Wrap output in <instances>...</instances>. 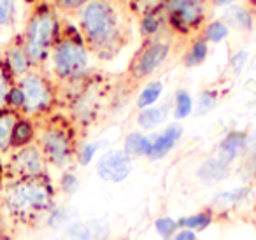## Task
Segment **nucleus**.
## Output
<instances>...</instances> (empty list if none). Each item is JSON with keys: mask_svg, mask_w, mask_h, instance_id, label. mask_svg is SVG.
I'll use <instances>...</instances> for the list:
<instances>
[{"mask_svg": "<svg viewBox=\"0 0 256 240\" xmlns=\"http://www.w3.org/2000/svg\"><path fill=\"white\" fill-rule=\"evenodd\" d=\"M16 82V79L12 78V74L9 72L8 65H6L4 58L0 56V109L6 107V98H8V93L11 90V86Z\"/></svg>", "mask_w": 256, "mask_h": 240, "instance_id": "c756f323", "label": "nucleus"}, {"mask_svg": "<svg viewBox=\"0 0 256 240\" xmlns=\"http://www.w3.org/2000/svg\"><path fill=\"white\" fill-rule=\"evenodd\" d=\"M46 165L48 163L40 152L39 146L34 142V144L12 151L8 168L9 176L14 177L16 180H25L46 177Z\"/></svg>", "mask_w": 256, "mask_h": 240, "instance_id": "1a4fd4ad", "label": "nucleus"}, {"mask_svg": "<svg viewBox=\"0 0 256 240\" xmlns=\"http://www.w3.org/2000/svg\"><path fill=\"white\" fill-rule=\"evenodd\" d=\"M165 120H167V110H165V107L160 106L140 109L139 114H137V124H139L140 130H153V128L160 126Z\"/></svg>", "mask_w": 256, "mask_h": 240, "instance_id": "4be33fe9", "label": "nucleus"}, {"mask_svg": "<svg viewBox=\"0 0 256 240\" xmlns=\"http://www.w3.org/2000/svg\"><path fill=\"white\" fill-rule=\"evenodd\" d=\"M25 2H28V4H32V6H34V4L37 2V0H25Z\"/></svg>", "mask_w": 256, "mask_h": 240, "instance_id": "79ce46f5", "label": "nucleus"}, {"mask_svg": "<svg viewBox=\"0 0 256 240\" xmlns=\"http://www.w3.org/2000/svg\"><path fill=\"white\" fill-rule=\"evenodd\" d=\"M102 226L96 222V224H92V222H78V224L70 226L65 233L64 240H104L106 235H102Z\"/></svg>", "mask_w": 256, "mask_h": 240, "instance_id": "412c9836", "label": "nucleus"}, {"mask_svg": "<svg viewBox=\"0 0 256 240\" xmlns=\"http://www.w3.org/2000/svg\"><path fill=\"white\" fill-rule=\"evenodd\" d=\"M90 54L92 53L79 32L78 25L64 18L60 36L51 48L50 54L54 78L65 84L84 78L88 74Z\"/></svg>", "mask_w": 256, "mask_h": 240, "instance_id": "7ed1b4c3", "label": "nucleus"}, {"mask_svg": "<svg viewBox=\"0 0 256 240\" xmlns=\"http://www.w3.org/2000/svg\"><path fill=\"white\" fill-rule=\"evenodd\" d=\"M162 9L167 16L168 30L181 39L202 36L209 22L207 0H162Z\"/></svg>", "mask_w": 256, "mask_h": 240, "instance_id": "423d86ee", "label": "nucleus"}, {"mask_svg": "<svg viewBox=\"0 0 256 240\" xmlns=\"http://www.w3.org/2000/svg\"><path fill=\"white\" fill-rule=\"evenodd\" d=\"M162 93H164V82L162 81H151L142 88V92L137 96V107L139 109H146V107L156 106L160 100Z\"/></svg>", "mask_w": 256, "mask_h": 240, "instance_id": "393cba45", "label": "nucleus"}, {"mask_svg": "<svg viewBox=\"0 0 256 240\" xmlns=\"http://www.w3.org/2000/svg\"><path fill=\"white\" fill-rule=\"evenodd\" d=\"M23 93H25V110L28 118L48 116L58 102V90L54 82L46 76L44 68H32L26 76L18 79Z\"/></svg>", "mask_w": 256, "mask_h": 240, "instance_id": "0eeeda50", "label": "nucleus"}, {"mask_svg": "<svg viewBox=\"0 0 256 240\" xmlns=\"http://www.w3.org/2000/svg\"><path fill=\"white\" fill-rule=\"evenodd\" d=\"M25 93H23L22 86L18 84V82H14V84L11 86V90H9L8 93V98H6V107L11 110H14V112H20L23 114V110H25Z\"/></svg>", "mask_w": 256, "mask_h": 240, "instance_id": "7c9ffc66", "label": "nucleus"}, {"mask_svg": "<svg viewBox=\"0 0 256 240\" xmlns=\"http://www.w3.org/2000/svg\"><path fill=\"white\" fill-rule=\"evenodd\" d=\"M18 118L20 112H14L8 107L0 109V152L11 151V134Z\"/></svg>", "mask_w": 256, "mask_h": 240, "instance_id": "6ab92c4d", "label": "nucleus"}, {"mask_svg": "<svg viewBox=\"0 0 256 240\" xmlns=\"http://www.w3.org/2000/svg\"><path fill=\"white\" fill-rule=\"evenodd\" d=\"M0 30H2V28H0Z\"/></svg>", "mask_w": 256, "mask_h": 240, "instance_id": "c03bdc74", "label": "nucleus"}, {"mask_svg": "<svg viewBox=\"0 0 256 240\" xmlns=\"http://www.w3.org/2000/svg\"><path fill=\"white\" fill-rule=\"evenodd\" d=\"M251 193V188L249 186H240V188H235V190H228V191H223V193L216 194L214 196V207H220V208H230V207H235L238 205L242 200L249 196Z\"/></svg>", "mask_w": 256, "mask_h": 240, "instance_id": "5701e85b", "label": "nucleus"}, {"mask_svg": "<svg viewBox=\"0 0 256 240\" xmlns=\"http://www.w3.org/2000/svg\"><path fill=\"white\" fill-rule=\"evenodd\" d=\"M246 58H248V53H246V51H242V53H237V56L234 58V64H237V65H235V70H237V72L242 70Z\"/></svg>", "mask_w": 256, "mask_h": 240, "instance_id": "4c0bfd02", "label": "nucleus"}, {"mask_svg": "<svg viewBox=\"0 0 256 240\" xmlns=\"http://www.w3.org/2000/svg\"><path fill=\"white\" fill-rule=\"evenodd\" d=\"M60 190L65 194H74L79 190V179L74 172H64L60 177Z\"/></svg>", "mask_w": 256, "mask_h": 240, "instance_id": "c9c22d12", "label": "nucleus"}, {"mask_svg": "<svg viewBox=\"0 0 256 240\" xmlns=\"http://www.w3.org/2000/svg\"><path fill=\"white\" fill-rule=\"evenodd\" d=\"M223 22L228 26H234L242 32H251L254 26V16H252L251 9L244 8V6H230L226 8Z\"/></svg>", "mask_w": 256, "mask_h": 240, "instance_id": "dca6fc26", "label": "nucleus"}, {"mask_svg": "<svg viewBox=\"0 0 256 240\" xmlns=\"http://www.w3.org/2000/svg\"><path fill=\"white\" fill-rule=\"evenodd\" d=\"M207 56H209V42L202 36H198L192 40V44L186 50L184 56H182V65L186 68H195L202 65L207 60Z\"/></svg>", "mask_w": 256, "mask_h": 240, "instance_id": "a211bd4d", "label": "nucleus"}, {"mask_svg": "<svg viewBox=\"0 0 256 240\" xmlns=\"http://www.w3.org/2000/svg\"><path fill=\"white\" fill-rule=\"evenodd\" d=\"M118 2H126V0H118Z\"/></svg>", "mask_w": 256, "mask_h": 240, "instance_id": "37998d69", "label": "nucleus"}, {"mask_svg": "<svg viewBox=\"0 0 256 240\" xmlns=\"http://www.w3.org/2000/svg\"><path fill=\"white\" fill-rule=\"evenodd\" d=\"M60 14H78L90 0H51Z\"/></svg>", "mask_w": 256, "mask_h": 240, "instance_id": "72a5a7b5", "label": "nucleus"}, {"mask_svg": "<svg viewBox=\"0 0 256 240\" xmlns=\"http://www.w3.org/2000/svg\"><path fill=\"white\" fill-rule=\"evenodd\" d=\"M36 138H37V124L34 123L32 118L25 116V114H20V118L16 120L14 126H12L11 151L34 144Z\"/></svg>", "mask_w": 256, "mask_h": 240, "instance_id": "2eb2a0df", "label": "nucleus"}, {"mask_svg": "<svg viewBox=\"0 0 256 240\" xmlns=\"http://www.w3.org/2000/svg\"><path fill=\"white\" fill-rule=\"evenodd\" d=\"M18 20V0H0V28H11Z\"/></svg>", "mask_w": 256, "mask_h": 240, "instance_id": "cd10ccee", "label": "nucleus"}, {"mask_svg": "<svg viewBox=\"0 0 256 240\" xmlns=\"http://www.w3.org/2000/svg\"><path fill=\"white\" fill-rule=\"evenodd\" d=\"M238 0H210V4L214 8H230V6L237 4Z\"/></svg>", "mask_w": 256, "mask_h": 240, "instance_id": "58836bf2", "label": "nucleus"}, {"mask_svg": "<svg viewBox=\"0 0 256 240\" xmlns=\"http://www.w3.org/2000/svg\"><path fill=\"white\" fill-rule=\"evenodd\" d=\"M228 170H230V165L224 163L223 160H220L218 156H212V158H207L206 162L200 165L196 176L204 180V182H220L224 177L228 176Z\"/></svg>", "mask_w": 256, "mask_h": 240, "instance_id": "f3484780", "label": "nucleus"}, {"mask_svg": "<svg viewBox=\"0 0 256 240\" xmlns=\"http://www.w3.org/2000/svg\"><path fill=\"white\" fill-rule=\"evenodd\" d=\"M100 146H102L100 142H86V144H82L78 149V154H76L78 162L81 165H90L93 162V158L96 156V152H98Z\"/></svg>", "mask_w": 256, "mask_h": 240, "instance_id": "f704fd0d", "label": "nucleus"}, {"mask_svg": "<svg viewBox=\"0 0 256 240\" xmlns=\"http://www.w3.org/2000/svg\"><path fill=\"white\" fill-rule=\"evenodd\" d=\"M6 65H8L9 72L12 74V78L18 81L23 76H26L34 68L32 60H30L28 53L25 50V44H23L22 34L14 37V39L9 40V44L6 46V51L2 54Z\"/></svg>", "mask_w": 256, "mask_h": 240, "instance_id": "9b49d317", "label": "nucleus"}, {"mask_svg": "<svg viewBox=\"0 0 256 240\" xmlns=\"http://www.w3.org/2000/svg\"><path fill=\"white\" fill-rule=\"evenodd\" d=\"M170 240H198V236H196V232H193V230L179 228Z\"/></svg>", "mask_w": 256, "mask_h": 240, "instance_id": "e433bc0d", "label": "nucleus"}, {"mask_svg": "<svg viewBox=\"0 0 256 240\" xmlns=\"http://www.w3.org/2000/svg\"><path fill=\"white\" fill-rule=\"evenodd\" d=\"M212 212L209 210H202V212H195V214L190 216H182L181 219H178L179 228H186V230H193V232H204L212 224Z\"/></svg>", "mask_w": 256, "mask_h": 240, "instance_id": "b1692460", "label": "nucleus"}, {"mask_svg": "<svg viewBox=\"0 0 256 240\" xmlns=\"http://www.w3.org/2000/svg\"><path fill=\"white\" fill-rule=\"evenodd\" d=\"M139 23V34L142 37V40L148 39H160L165 34H170L168 30V23H167V16H165L164 9H156L153 12H148V14L140 16L137 20Z\"/></svg>", "mask_w": 256, "mask_h": 240, "instance_id": "ddd939ff", "label": "nucleus"}, {"mask_svg": "<svg viewBox=\"0 0 256 240\" xmlns=\"http://www.w3.org/2000/svg\"><path fill=\"white\" fill-rule=\"evenodd\" d=\"M154 230H156L162 238L168 240L176 235V232L179 230V224L176 219L168 218V216H164V218H158L156 221H154Z\"/></svg>", "mask_w": 256, "mask_h": 240, "instance_id": "473e14b6", "label": "nucleus"}, {"mask_svg": "<svg viewBox=\"0 0 256 240\" xmlns=\"http://www.w3.org/2000/svg\"><path fill=\"white\" fill-rule=\"evenodd\" d=\"M170 51L172 46L165 37L142 40V44L134 53L132 60L128 64L126 76L134 82H139L151 78L167 62V58L170 56Z\"/></svg>", "mask_w": 256, "mask_h": 240, "instance_id": "6e6552de", "label": "nucleus"}, {"mask_svg": "<svg viewBox=\"0 0 256 240\" xmlns=\"http://www.w3.org/2000/svg\"><path fill=\"white\" fill-rule=\"evenodd\" d=\"M230 34V26L223 22V20H214V22H209L206 25L202 32V37L207 40V42H212V44H218L221 40H224Z\"/></svg>", "mask_w": 256, "mask_h": 240, "instance_id": "bb28decb", "label": "nucleus"}, {"mask_svg": "<svg viewBox=\"0 0 256 240\" xmlns=\"http://www.w3.org/2000/svg\"><path fill=\"white\" fill-rule=\"evenodd\" d=\"M37 146L44 160L56 168H65L78 154V138L72 120L64 116H51L37 130Z\"/></svg>", "mask_w": 256, "mask_h": 240, "instance_id": "39448f33", "label": "nucleus"}, {"mask_svg": "<svg viewBox=\"0 0 256 240\" xmlns=\"http://www.w3.org/2000/svg\"><path fill=\"white\" fill-rule=\"evenodd\" d=\"M132 160L124 149H109L96 162V174L106 182H123L132 174Z\"/></svg>", "mask_w": 256, "mask_h": 240, "instance_id": "9d476101", "label": "nucleus"}, {"mask_svg": "<svg viewBox=\"0 0 256 240\" xmlns=\"http://www.w3.org/2000/svg\"><path fill=\"white\" fill-rule=\"evenodd\" d=\"M248 146V135L240 130H232L221 138L218 146V158L223 160L224 163L232 165L238 158L244 148Z\"/></svg>", "mask_w": 256, "mask_h": 240, "instance_id": "4468645a", "label": "nucleus"}, {"mask_svg": "<svg viewBox=\"0 0 256 240\" xmlns=\"http://www.w3.org/2000/svg\"><path fill=\"white\" fill-rule=\"evenodd\" d=\"M252 179H254V182H256V166L252 168Z\"/></svg>", "mask_w": 256, "mask_h": 240, "instance_id": "a19ab883", "label": "nucleus"}, {"mask_svg": "<svg viewBox=\"0 0 256 240\" xmlns=\"http://www.w3.org/2000/svg\"><path fill=\"white\" fill-rule=\"evenodd\" d=\"M195 110V102L188 90H178L174 95V118L184 120Z\"/></svg>", "mask_w": 256, "mask_h": 240, "instance_id": "a878e982", "label": "nucleus"}, {"mask_svg": "<svg viewBox=\"0 0 256 240\" xmlns=\"http://www.w3.org/2000/svg\"><path fill=\"white\" fill-rule=\"evenodd\" d=\"M62 14L51 0H37L26 16L22 39L34 68H44L50 62L51 48L62 30Z\"/></svg>", "mask_w": 256, "mask_h": 240, "instance_id": "f03ea898", "label": "nucleus"}, {"mask_svg": "<svg viewBox=\"0 0 256 240\" xmlns=\"http://www.w3.org/2000/svg\"><path fill=\"white\" fill-rule=\"evenodd\" d=\"M216 104H218V93L212 92V90H204L198 95V100H196L195 112L198 116H204V114L210 112L216 107Z\"/></svg>", "mask_w": 256, "mask_h": 240, "instance_id": "2f4dec72", "label": "nucleus"}, {"mask_svg": "<svg viewBox=\"0 0 256 240\" xmlns=\"http://www.w3.org/2000/svg\"><path fill=\"white\" fill-rule=\"evenodd\" d=\"M182 137V126L178 123H172L165 128L162 134L151 138V152L150 160H162L178 146Z\"/></svg>", "mask_w": 256, "mask_h": 240, "instance_id": "f8f14e48", "label": "nucleus"}, {"mask_svg": "<svg viewBox=\"0 0 256 240\" xmlns=\"http://www.w3.org/2000/svg\"><path fill=\"white\" fill-rule=\"evenodd\" d=\"M2 177H4V163H2V158H0V182H2Z\"/></svg>", "mask_w": 256, "mask_h": 240, "instance_id": "ea45409f", "label": "nucleus"}, {"mask_svg": "<svg viewBox=\"0 0 256 240\" xmlns=\"http://www.w3.org/2000/svg\"><path fill=\"white\" fill-rule=\"evenodd\" d=\"M126 8L134 18L139 20L140 16L160 9L162 0H126Z\"/></svg>", "mask_w": 256, "mask_h": 240, "instance_id": "c85d7f7f", "label": "nucleus"}, {"mask_svg": "<svg viewBox=\"0 0 256 240\" xmlns=\"http://www.w3.org/2000/svg\"><path fill=\"white\" fill-rule=\"evenodd\" d=\"M78 28L90 53L100 60H112L132 39V14L126 2L90 0L78 12Z\"/></svg>", "mask_w": 256, "mask_h": 240, "instance_id": "f257e3e1", "label": "nucleus"}, {"mask_svg": "<svg viewBox=\"0 0 256 240\" xmlns=\"http://www.w3.org/2000/svg\"><path fill=\"white\" fill-rule=\"evenodd\" d=\"M54 191L48 177L14 180L6 191V204L11 214L23 222H30L53 208Z\"/></svg>", "mask_w": 256, "mask_h": 240, "instance_id": "20e7f679", "label": "nucleus"}, {"mask_svg": "<svg viewBox=\"0 0 256 240\" xmlns=\"http://www.w3.org/2000/svg\"><path fill=\"white\" fill-rule=\"evenodd\" d=\"M124 152L132 156V158H140V156H146L150 158L151 152V138L146 137L140 132H132L128 134L124 138V146H123Z\"/></svg>", "mask_w": 256, "mask_h": 240, "instance_id": "aec40b11", "label": "nucleus"}]
</instances>
